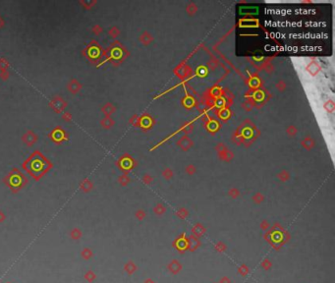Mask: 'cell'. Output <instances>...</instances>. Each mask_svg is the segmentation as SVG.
Masks as SVG:
<instances>
[{
  "label": "cell",
  "instance_id": "obj_7",
  "mask_svg": "<svg viewBox=\"0 0 335 283\" xmlns=\"http://www.w3.org/2000/svg\"><path fill=\"white\" fill-rule=\"evenodd\" d=\"M80 89H81V85H79L77 81L73 80V81L70 82V84H69V90L72 92H77Z\"/></svg>",
  "mask_w": 335,
  "mask_h": 283
},
{
  "label": "cell",
  "instance_id": "obj_3",
  "mask_svg": "<svg viewBox=\"0 0 335 283\" xmlns=\"http://www.w3.org/2000/svg\"><path fill=\"white\" fill-rule=\"evenodd\" d=\"M86 56L89 57L90 60H96L99 58L100 56V47L97 45L96 42H91V44L87 45V47L86 49Z\"/></svg>",
  "mask_w": 335,
  "mask_h": 283
},
{
  "label": "cell",
  "instance_id": "obj_1",
  "mask_svg": "<svg viewBox=\"0 0 335 283\" xmlns=\"http://www.w3.org/2000/svg\"><path fill=\"white\" fill-rule=\"evenodd\" d=\"M23 167L34 178L39 179L45 172H47L52 167V163L42 152L35 151L23 163Z\"/></svg>",
  "mask_w": 335,
  "mask_h": 283
},
{
  "label": "cell",
  "instance_id": "obj_8",
  "mask_svg": "<svg viewBox=\"0 0 335 283\" xmlns=\"http://www.w3.org/2000/svg\"><path fill=\"white\" fill-rule=\"evenodd\" d=\"M1 66H2V67H3V66H4V67H7V63H6V62H4L3 60H1V61H0V67H1Z\"/></svg>",
  "mask_w": 335,
  "mask_h": 283
},
{
  "label": "cell",
  "instance_id": "obj_9",
  "mask_svg": "<svg viewBox=\"0 0 335 283\" xmlns=\"http://www.w3.org/2000/svg\"><path fill=\"white\" fill-rule=\"evenodd\" d=\"M3 25V21H2V19H0V26H2Z\"/></svg>",
  "mask_w": 335,
  "mask_h": 283
},
{
  "label": "cell",
  "instance_id": "obj_2",
  "mask_svg": "<svg viewBox=\"0 0 335 283\" xmlns=\"http://www.w3.org/2000/svg\"><path fill=\"white\" fill-rule=\"evenodd\" d=\"M26 182H27V178H26L18 169H13V170L7 175L6 178H5V183H6L13 191H18V190H20L24 186V184Z\"/></svg>",
  "mask_w": 335,
  "mask_h": 283
},
{
  "label": "cell",
  "instance_id": "obj_4",
  "mask_svg": "<svg viewBox=\"0 0 335 283\" xmlns=\"http://www.w3.org/2000/svg\"><path fill=\"white\" fill-rule=\"evenodd\" d=\"M49 136L55 143H61L66 139V133L64 130H62L61 128L58 127V128H55V129L50 133Z\"/></svg>",
  "mask_w": 335,
  "mask_h": 283
},
{
  "label": "cell",
  "instance_id": "obj_6",
  "mask_svg": "<svg viewBox=\"0 0 335 283\" xmlns=\"http://www.w3.org/2000/svg\"><path fill=\"white\" fill-rule=\"evenodd\" d=\"M23 140L26 144H28V145H33V144L37 141V137H35V135L33 133L29 131L27 134H25V136L23 137Z\"/></svg>",
  "mask_w": 335,
  "mask_h": 283
},
{
  "label": "cell",
  "instance_id": "obj_5",
  "mask_svg": "<svg viewBox=\"0 0 335 283\" xmlns=\"http://www.w3.org/2000/svg\"><path fill=\"white\" fill-rule=\"evenodd\" d=\"M65 105H66L65 101L61 99L60 97H56V99H54L52 101H51V106H52L54 110L57 112H60L65 107Z\"/></svg>",
  "mask_w": 335,
  "mask_h": 283
}]
</instances>
